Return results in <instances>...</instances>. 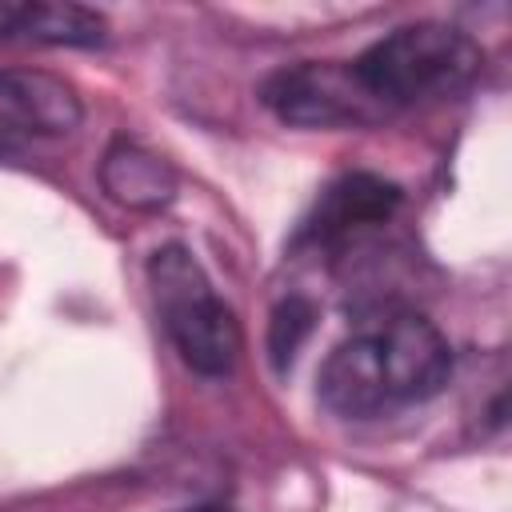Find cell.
Here are the masks:
<instances>
[{"label":"cell","instance_id":"obj_1","mask_svg":"<svg viewBox=\"0 0 512 512\" xmlns=\"http://www.w3.org/2000/svg\"><path fill=\"white\" fill-rule=\"evenodd\" d=\"M352 68L384 120H392L396 112L464 96L484 72V48L452 24L416 20L368 44Z\"/></svg>","mask_w":512,"mask_h":512},{"label":"cell","instance_id":"obj_2","mask_svg":"<svg viewBox=\"0 0 512 512\" xmlns=\"http://www.w3.org/2000/svg\"><path fill=\"white\" fill-rule=\"evenodd\" d=\"M148 288L180 360L200 376H228L240 360L244 336L236 312L216 296L192 248L184 244L156 248L148 260Z\"/></svg>","mask_w":512,"mask_h":512},{"label":"cell","instance_id":"obj_3","mask_svg":"<svg viewBox=\"0 0 512 512\" xmlns=\"http://www.w3.org/2000/svg\"><path fill=\"white\" fill-rule=\"evenodd\" d=\"M260 104L292 128H372L384 112L356 80L352 60H300L260 84Z\"/></svg>","mask_w":512,"mask_h":512},{"label":"cell","instance_id":"obj_4","mask_svg":"<svg viewBox=\"0 0 512 512\" xmlns=\"http://www.w3.org/2000/svg\"><path fill=\"white\" fill-rule=\"evenodd\" d=\"M372 336H376L384 384L392 396V412L424 404L444 392L452 376V344L428 316L392 312L388 320H380V328H372Z\"/></svg>","mask_w":512,"mask_h":512},{"label":"cell","instance_id":"obj_5","mask_svg":"<svg viewBox=\"0 0 512 512\" xmlns=\"http://www.w3.org/2000/svg\"><path fill=\"white\" fill-rule=\"evenodd\" d=\"M84 108L68 80L36 68H0V156L32 140L68 136Z\"/></svg>","mask_w":512,"mask_h":512},{"label":"cell","instance_id":"obj_6","mask_svg":"<svg viewBox=\"0 0 512 512\" xmlns=\"http://www.w3.org/2000/svg\"><path fill=\"white\" fill-rule=\"evenodd\" d=\"M400 188L372 172H348L336 184H328L312 208V216L300 228V244L312 248H344L368 228H380L400 208Z\"/></svg>","mask_w":512,"mask_h":512},{"label":"cell","instance_id":"obj_7","mask_svg":"<svg viewBox=\"0 0 512 512\" xmlns=\"http://www.w3.org/2000/svg\"><path fill=\"white\" fill-rule=\"evenodd\" d=\"M0 40L96 48L108 40V20L84 4H0Z\"/></svg>","mask_w":512,"mask_h":512},{"label":"cell","instance_id":"obj_8","mask_svg":"<svg viewBox=\"0 0 512 512\" xmlns=\"http://www.w3.org/2000/svg\"><path fill=\"white\" fill-rule=\"evenodd\" d=\"M100 188L120 208L160 212L176 200V172L164 156L148 152L144 144L116 140L100 160Z\"/></svg>","mask_w":512,"mask_h":512},{"label":"cell","instance_id":"obj_9","mask_svg":"<svg viewBox=\"0 0 512 512\" xmlns=\"http://www.w3.org/2000/svg\"><path fill=\"white\" fill-rule=\"evenodd\" d=\"M316 328V304L308 296H288L272 308V320H268V356L276 364V372H284L296 352L304 348V340L312 336Z\"/></svg>","mask_w":512,"mask_h":512},{"label":"cell","instance_id":"obj_10","mask_svg":"<svg viewBox=\"0 0 512 512\" xmlns=\"http://www.w3.org/2000/svg\"><path fill=\"white\" fill-rule=\"evenodd\" d=\"M192 512H228V508H192Z\"/></svg>","mask_w":512,"mask_h":512}]
</instances>
